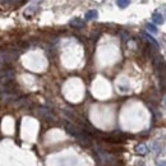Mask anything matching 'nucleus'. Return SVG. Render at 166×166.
Segmentation results:
<instances>
[{"instance_id":"obj_5","label":"nucleus","mask_w":166,"mask_h":166,"mask_svg":"<svg viewBox=\"0 0 166 166\" xmlns=\"http://www.w3.org/2000/svg\"><path fill=\"white\" fill-rule=\"evenodd\" d=\"M70 26L75 27V28H83L84 27V22L78 19V18H74V19L70 21Z\"/></svg>"},{"instance_id":"obj_11","label":"nucleus","mask_w":166,"mask_h":166,"mask_svg":"<svg viewBox=\"0 0 166 166\" xmlns=\"http://www.w3.org/2000/svg\"><path fill=\"white\" fill-rule=\"evenodd\" d=\"M142 166H143V164H142Z\"/></svg>"},{"instance_id":"obj_10","label":"nucleus","mask_w":166,"mask_h":166,"mask_svg":"<svg viewBox=\"0 0 166 166\" xmlns=\"http://www.w3.org/2000/svg\"><path fill=\"white\" fill-rule=\"evenodd\" d=\"M157 166H166V161H160L157 164Z\"/></svg>"},{"instance_id":"obj_8","label":"nucleus","mask_w":166,"mask_h":166,"mask_svg":"<svg viewBox=\"0 0 166 166\" xmlns=\"http://www.w3.org/2000/svg\"><path fill=\"white\" fill-rule=\"evenodd\" d=\"M116 4H118V7H119V8L124 9L130 4V0H116Z\"/></svg>"},{"instance_id":"obj_7","label":"nucleus","mask_w":166,"mask_h":166,"mask_svg":"<svg viewBox=\"0 0 166 166\" xmlns=\"http://www.w3.org/2000/svg\"><path fill=\"white\" fill-rule=\"evenodd\" d=\"M143 37H144V39H146L147 41H148V44L153 45L155 47H159V44L155 41V39H153V37H151V35H148V33H143Z\"/></svg>"},{"instance_id":"obj_3","label":"nucleus","mask_w":166,"mask_h":166,"mask_svg":"<svg viewBox=\"0 0 166 166\" xmlns=\"http://www.w3.org/2000/svg\"><path fill=\"white\" fill-rule=\"evenodd\" d=\"M152 19H153V22L156 23V25H162V23H164V17H162V14H161V13H157V12L153 13Z\"/></svg>"},{"instance_id":"obj_2","label":"nucleus","mask_w":166,"mask_h":166,"mask_svg":"<svg viewBox=\"0 0 166 166\" xmlns=\"http://www.w3.org/2000/svg\"><path fill=\"white\" fill-rule=\"evenodd\" d=\"M65 130L69 133L70 135H73V137H77L80 134V132H82V128H78V127H75L73 125L72 123H65Z\"/></svg>"},{"instance_id":"obj_12","label":"nucleus","mask_w":166,"mask_h":166,"mask_svg":"<svg viewBox=\"0 0 166 166\" xmlns=\"http://www.w3.org/2000/svg\"><path fill=\"white\" fill-rule=\"evenodd\" d=\"M165 101H166V98H165Z\"/></svg>"},{"instance_id":"obj_6","label":"nucleus","mask_w":166,"mask_h":166,"mask_svg":"<svg viewBox=\"0 0 166 166\" xmlns=\"http://www.w3.org/2000/svg\"><path fill=\"white\" fill-rule=\"evenodd\" d=\"M135 152L138 155H146L147 152H148V150H147V147L144 144H138L135 147Z\"/></svg>"},{"instance_id":"obj_4","label":"nucleus","mask_w":166,"mask_h":166,"mask_svg":"<svg viewBox=\"0 0 166 166\" xmlns=\"http://www.w3.org/2000/svg\"><path fill=\"white\" fill-rule=\"evenodd\" d=\"M98 17V12L97 10H88L86 13V21H92V19H96V18Z\"/></svg>"},{"instance_id":"obj_9","label":"nucleus","mask_w":166,"mask_h":166,"mask_svg":"<svg viewBox=\"0 0 166 166\" xmlns=\"http://www.w3.org/2000/svg\"><path fill=\"white\" fill-rule=\"evenodd\" d=\"M147 31L151 33H157V28H156L155 25H152V23H148V25H147Z\"/></svg>"},{"instance_id":"obj_1","label":"nucleus","mask_w":166,"mask_h":166,"mask_svg":"<svg viewBox=\"0 0 166 166\" xmlns=\"http://www.w3.org/2000/svg\"><path fill=\"white\" fill-rule=\"evenodd\" d=\"M14 79V70L10 68H4L3 66V70H1V84H5L9 82H13Z\"/></svg>"}]
</instances>
